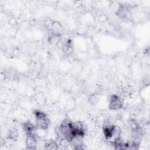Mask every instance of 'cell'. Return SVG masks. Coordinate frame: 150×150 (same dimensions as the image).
I'll return each instance as SVG.
<instances>
[{
  "label": "cell",
  "instance_id": "1",
  "mask_svg": "<svg viewBox=\"0 0 150 150\" xmlns=\"http://www.w3.org/2000/svg\"><path fill=\"white\" fill-rule=\"evenodd\" d=\"M35 125L38 129L46 131L50 126V120L47 114L41 110H36L33 111Z\"/></svg>",
  "mask_w": 150,
  "mask_h": 150
},
{
  "label": "cell",
  "instance_id": "2",
  "mask_svg": "<svg viewBox=\"0 0 150 150\" xmlns=\"http://www.w3.org/2000/svg\"><path fill=\"white\" fill-rule=\"evenodd\" d=\"M115 13L119 19L124 21H128L132 17L131 6L126 4H119Z\"/></svg>",
  "mask_w": 150,
  "mask_h": 150
},
{
  "label": "cell",
  "instance_id": "3",
  "mask_svg": "<svg viewBox=\"0 0 150 150\" xmlns=\"http://www.w3.org/2000/svg\"><path fill=\"white\" fill-rule=\"evenodd\" d=\"M71 125L73 138L75 137L83 138L84 137L86 132V128L83 122L79 121H71Z\"/></svg>",
  "mask_w": 150,
  "mask_h": 150
},
{
  "label": "cell",
  "instance_id": "4",
  "mask_svg": "<svg viewBox=\"0 0 150 150\" xmlns=\"http://www.w3.org/2000/svg\"><path fill=\"white\" fill-rule=\"evenodd\" d=\"M123 101L120 96L117 94L110 96L108 101V108L112 111H118L122 108Z\"/></svg>",
  "mask_w": 150,
  "mask_h": 150
},
{
  "label": "cell",
  "instance_id": "5",
  "mask_svg": "<svg viewBox=\"0 0 150 150\" xmlns=\"http://www.w3.org/2000/svg\"><path fill=\"white\" fill-rule=\"evenodd\" d=\"M39 140V136L36 132L26 134L25 144L28 149H35L38 147V144Z\"/></svg>",
  "mask_w": 150,
  "mask_h": 150
},
{
  "label": "cell",
  "instance_id": "6",
  "mask_svg": "<svg viewBox=\"0 0 150 150\" xmlns=\"http://www.w3.org/2000/svg\"><path fill=\"white\" fill-rule=\"evenodd\" d=\"M48 31L62 35L64 32V28L60 23L57 21H53L49 25Z\"/></svg>",
  "mask_w": 150,
  "mask_h": 150
},
{
  "label": "cell",
  "instance_id": "7",
  "mask_svg": "<svg viewBox=\"0 0 150 150\" xmlns=\"http://www.w3.org/2000/svg\"><path fill=\"white\" fill-rule=\"evenodd\" d=\"M73 43L71 39H67L62 45V50L66 55H70L73 52Z\"/></svg>",
  "mask_w": 150,
  "mask_h": 150
},
{
  "label": "cell",
  "instance_id": "8",
  "mask_svg": "<svg viewBox=\"0 0 150 150\" xmlns=\"http://www.w3.org/2000/svg\"><path fill=\"white\" fill-rule=\"evenodd\" d=\"M22 128L25 134H29V133H32L36 132L38 128L35 124H33L31 121H25L22 124Z\"/></svg>",
  "mask_w": 150,
  "mask_h": 150
},
{
  "label": "cell",
  "instance_id": "9",
  "mask_svg": "<svg viewBox=\"0 0 150 150\" xmlns=\"http://www.w3.org/2000/svg\"><path fill=\"white\" fill-rule=\"evenodd\" d=\"M62 35H59L48 31L47 41L51 45H57L60 42L62 39Z\"/></svg>",
  "mask_w": 150,
  "mask_h": 150
},
{
  "label": "cell",
  "instance_id": "10",
  "mask_svg": "<svg viewBox=\"0 0 150 150\" xmlns=\"http://www.w3.org/2000/svg\"><path fill=\"white\" fill-rule=\"evenodd\" d=\"M44 146L45 149H56L59 148V145L56 141L51 139L45 142L44 144Z\"/></svg>",
  "mask_w": 150,
  "mask_h": 150
},
{
  "label": "cell",
  "instance_id": "11",
  "mask_svg": "<svg viewBox=\"0 0 150 150\" xmlns=\"http://www.w3.org/2000/svg\"><path fill=\"white\" fill-rule=\"evenodd\" d=\"M18 131L15 128H12L10 129L8 132L7 137L9 140L15 141L18 138Z\"/></svg>",
  "mask_w": 150,
  "mask_h": 150
},
{
  "label": "cell",
  "instance_id": "12",
  "mask_svg": "<svg viewBox=\"0 0 150 150\" xmlns=\"http://www.w3.org/2000/svg\"><path fill=\"white\" fill-rule=\"evenodd\" d=\"M98 98V95L97 93L90 94L88 97V102L91 105H94L97 103Z\"/></svg>",
  "mask_w": 150,
  "mask_h": 150
}]
</instances>
